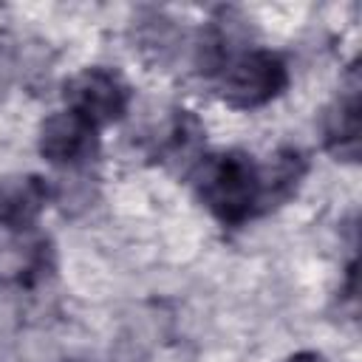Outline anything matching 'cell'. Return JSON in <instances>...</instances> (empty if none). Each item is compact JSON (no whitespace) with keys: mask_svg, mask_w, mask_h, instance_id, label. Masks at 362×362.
Segmentation results:
<instances>
[{"mask_svg":"<svg viewBox=\"0 0 362 362\" xmlns=\"http://www.w3.org/2000/svg\"><path fill=\"white\" fill-rule=\"evenodd\" d=\"M192 175L201 204L226 226H238L269 209L263 167L243 150L204 156L192 167Z\"/></svg>","mask_w":362,"mask_h":362,"instance_id":"6da1fadb","label":"cell"},{"mask_svg":"<svg viewBox=\"0 0 362 362\" xmlns=\"http://www.w3.org/2000/svg\"><path fill=\"white\" fill-rule=\"evenodd\" d=\"M218 93L229 107L252 110L283 93L288 85L286 59L269 48H246L232 54L218 71Z\"/></svg>","mask_w":362,"mask_h":362,"instance_id":"7a4b0ae2","label":"cell"},{"mask_svg":"<svg viewBox=\"0 0 362 362\" xmlns=\"http://www.w3.org/2000/svg\"><path fill=\"white\" fill-rule=\"evenodd\" d=\"M68 110L79 113L90 124L102 127L119 122L130 107L127 82L107 68H82L62 88Z\"/></svg>","mask_w":362,"mask_h":362,"instance_id":"3957f363","label":"cell"},{"mask_svg":"<svg viewBox=\"0 0 362 362\" xmlns=\"http://www.w3.org/2000/svg\"><path fill=\"white\" fill-rule=\"evenodd\" d=\"M40 156L59 167H79L99 153V127L74 110H57L40 124Z\"/></svg>","mask_w":362,"mask_h":362,"instance_id":"277c9868","label":"cell"},{"mask_svg":"<svg viewBox=\"0 0 362 362\" xmlns=\"http://www.w3.org/2000/svg\"><path fill=\"white\" fill-rule=\"evenodd\" d=\"M359 74L356 68L348 71V79L337 99L322 110V144L337 161H356L359 158V144H362V105H359Z\"/></svg>","mask_w":362,"mask_h":362,"instance_id":"5b68a950","label":"cell"},{"mask_svg":"<svg viewBox=\"0 0 362 362\" xmlns=\"http://www.w3.org/2000/svg\"><path fill=\"white\" fill-rule=\"evenodd\" d=\"M48 198L51 189L45 178L34 173H17L0 178V226L11 232L31 229L40 221Z\"/></svg>","mask_w":362,"mask_h":362,"instance_id":"8992f818","label":"cell"},{"mask_svg":"<svg viewBox=\"0 0 362 362\" xmlns=\"http://www.w3.org/2000/svg\"><path fill=\"white\" fill-rule=\"evenodd\" d=\"M201 147H204V124L189 110H175L164 127L161 141H158L161 161L192 170L204 158Z\"/></svg>","mask_w":362,"mask_h":362,"instance_id":"52a82bcc","label":"cell"},{"mask_svg":"<svg viewBox=\"0 0 362 362\" xmlns=\"http://www.w3.org/2000/svg\"><path fill=\"white\" fill-rule=\"evenodd\" d=\"M23 317V297L17 286L0 283V334H8L20 325Z\"/></svg>","mask_w":362,"mask_h":362,"instance_id":"ba28073f","label":"cell"},{"mask_svg":"<svg viewBox=\"0 0 362 362\" xmlns=\"http://www.w3.org/2000/svg\"><path fill=\"white\" fill-rule=\"evenodd\" d=\"M286 362H328V356L320 354V351H297V354H291Z\"/></svg>","mask_w":362,"mask_h":362,"instance_id":"9c48e42d","label":"cell"},{"mask_svg":"<svg viewBox=\"0 0 362 362\" xmlns=\"http://www.w3.org/2000/svg\"><path fill=\"white\" fill-rule=\"evenodd\" d=\"M8 68H11V62H8L6 51L0 48V90H3V88H6V82H8Z\"/></svg>","mask_w":362,"mask_h":362,"instance_id":"30bf717a","label":"cell"}]
</instances>
